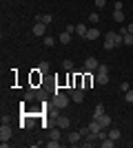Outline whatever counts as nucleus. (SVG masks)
Here are the masks:
<instances>
[{"label": "nucleus", "mask_w": 133, "mask_h": 148, "mask_svg": "<svg viewBox=\"0 0 133 148\" xmlns=\"http://www.w3.org/2000/svg\"><path fill=\"white\" fill-rule=\"evenodd\" d=\"M69 99H71V95H69V93H60V91H56L53 104H56L58 108H67V106H69Z\"/></svg>", "instance_id": "f257e3e1"}, {"label": "nucleus", "mask_w": 133, "mask_h": 148, "mask_svg": "<svg viewBox=\"0 0 133 148\" xmlns=\"http://www.w3.org/2000/svg\"><path fill=\"white\" fill-rule=\"evenodd\" d=\"M11 139V126H9V122H2V126H0V142H9Z\"/></svg>", "instance_id": "f03ea898"}, {"label": "nucleus", "mask_w": 133, "mask_h": 148, "mask_svg": "<svg viewBox=\"0 0 133 148\" xmlns=\"http://www.w3.org/2000/svg\"><path fill=\"white\" fill-rule=\"evenodd\" d=\"M69 95H71V99H73L76 104H82L84 102V91L82 88H69Z\"/></svg>", "instance_id": "7ed1b4c3"}, {"label": "nucleus", "mask_w": 133, "mask_h": 148, "mask_svg": "<svg viewBox=\"0 0 133 148\" xmlns=\"http://www.w3.org/2000/svg\"><path fill=\"white\" fill-rule=\"evenodd\" d=\"M113 36H115L113 31H109L107 36H104V49H107V51L115 49V40H113Z\"/></svg>", "instance_id": "20e7f679"}, {"label": "nucleus", "mask_w": 133, "mask_h": 148, "mask_svg": "<svg viewBox=\"0 0 133 148\" xmlns=\"http://www.w3.org/2000/svg\"><path fill=\"white\" fill-rule=\"evenodd\" d=\"M98 66H100V62L95 58H87L84 60V71H98Z\"/></svg>", "instance_id": "39448f33"}, {"label": "nucleus", "mask_w": 133, "mask_h": 148, "mask_svg": "<svg viewBox=\"0 0 133 148\" xmlns=\"http://www.w3.org/2000/svg\"><path fill=\"white\" fill-rule=\"evenodd\" d=\"M44 31H47V25H44V22H36V25H33V29H31V33L33 36H44Z\"/></svg>", "instance_id": "423d86ee"}, {"label": "nucleus", "mask_w": 133, "mask_h": 148, "mask_svg": "<svg viewBox=\"0 0 133 148\" xmlns=\"http://www.w3.org/2000/svg\"><path fill=\"white\" fill-rule=\"evenodd\" d=\"M67 139H69V144H71V146H78V144H82V142H80V139H82L80 130H76V133H69V137H67Z\"/></svg>", "instance_id": "0eeeda50"}, {"label": "nucleus", "mask_w": 133, "mask_h": 148, "mask_svg": "<svg viewBox=\"0 0 133 148\" xmlns=\"http://www.w3.org/2000/svg\"><path fill=\"white\" fill-rule=\"evenodd\" d=\"M56 124L60 126V128H69V126H71V119H69V117H64V115H60V117L56 119Z\"/></svg>", "instance_id": "6e6552de"}, {"label": "nucleus", "mask_w": 133, "mask_h": 148, "mask_svg": "<svg viewBox=\"0 0 133 148\" xmlns=\"http://www.w3.org/2000/svg\"><path fill=\"white\" fill-rule=\"evenodd\" d=\"M58 42H60V44H69L71 42V33H69V31H62V33L58 36Z\"/></svg>", "instance_id": "1a4fd4ad"}, {"label": "nucleus", "mask_w": 133, "mask_h": 148, "mask_svg": "<svg viewBox=\"0 0 133 148\" xmlns=\"http://www.w3.org/2000/svg\"><path fill=\"white\" fill-rule=\"evenodd\" d=\"M95 38H100V31L95 29V27H91V29L87 31V36H84V40H95Z\"/></svg>", "instance_id": "9d476101"}, {"label": "nucleus", "mask_w": 133, "mask_h": 148, "mask_svg": "<svg viewBox=\"0 0 133 148\" xmlns=\"http://www.w3.org/2000/svg\"><path fill=\"white\" fill-rule=\"evenodd\" d=\"M104 113H107V111H104V104H98V106L93 108V119H100Z\"/></svg>", "instance_id": "9b49d317"}, {"label": "nucleus", "mask_w": 133, "mask_h": 148, "mask_svg": "<svg viewBox=\"0 0 133 148\" xmlns=\"http://www.w3.org/2000/svg\"><path fill=\"white\" fill-rule=\"evenodd\" d=\"M98 122H100V126H102V128H109V126H111V115H107V113H104V115H102V117L98 119Z\"/></svg>", "instance_id": "f8f14e48"}, {"label": "nucleus", "mask_w": 133, "mask_h": 148, "mask_svg": "<svg viewBox=\"0 0 133 148\" xmlns=\"http://www.w3.org/2000/svg\"><path fill=\"white\" fill-rule=\"evenodd\" d=\"M95 82H98V84H102V86H104V84H109V73H98V75H95Z\"/></svg>", "instance_id": "ddd939ff"}, {"label": "nucleus", "mask_w": 133, "mask_h": 148, "mask_svg": "<svg viewBox=\"0 0 133 148\" xmlns=\"http://www.w3.org/2000/svg\"><path fill=\"white\" fill-rule=\"evenodd\" d=\"M109 137L118 142V139H120V137H122V130H120V128H109Z\"/></svg>", "instance_id": "4468645a"}, {"label": "nucleus", "mask_w": 133, "mask_h": 148, "mask_svg": "<svg viewBox=\"0 0 133 148\" xmlns=\"http://www.w3.org/2000/svg\"><path fill=\"white\" fill-rule=\"evenodd\" d=\"M89 128H91V133H100V130H102V126H100V122H98V119H91Z\"/></svg>", "instance_id": "2eb2a0df"}, {"label": "nucleus", "mask_w": 133, "mask_h": 148, "mask_svg": "<svg viewBox=\"0 0 133 148\" xmlns=\"http://www.w3.org/2000/svg\"><path fill=\"white\" fill-rule=\"evenodd\" d=\"M38 20L44 22V25H51V22H53V16H51V13H44V16H38Z\"/></svg>", "instance_id": "dca6fc26"}, {"label": "nucleus", "mask_w": 133, "mask_h": 148, "mask_svg": "<svg viewBox=\"0 0 133 148\" xmlns=\"http://www.w3.org/2000/svg\"><path fill=\"white\" fill-rule=\"evenodd\" d=\"M93 80H95L93 75H89V73H87V75H84V84H82V88H84V91H87V88H89V86H91V84H93Z\"/></svg>", "instance_id": "f3484780"}, {"label": "nucleus", "mask_w": 133, "mask_h": 148, "mask_svg": "<svg viewBox=\"0 0 133 148\" xmlns=\"http://www.w3.org/2000/svg\"><path fill=\"white\" fill-rule=\"evenodd\" d=\"M60 137H62V135H60V126L49 130V139H60Z\"/></svg>", "instance_id": "a211bd4d"}, {"label": "nucleus", "mask_w": 133, "mask_h": 148, "mask_svg": "<svg viewBox=\"0 0 133 148\" xmlns=\"http://www.w3.org/2000/svg\"><path fill=\"white\" fill-rule=\"evenodd\" d=\"M102 148H113L115 146V139H111V137H107V139H102Z\"/></svg>", "instance_id": "6ab92c4d"}, {"label": "nucleus", "mask_w": 133, "mask_h": 148, "mask_svg": "<svg viewBox=\"0 0 133 148\" xmlns=\"http://www.w3.org/2000/svg\"><path fill=\"white\" fill-rule=\"evenodd\" d=\"M87 31H89L87 25H76V33H78V36H82V38H84V36H87Z\"/></svg>", "instance_id": "aec40b11"}, {"label": "nucleus", "mask_w": 133, "mask_h": 148, "mask_svg": "<svg viewBox=\"0 0 133 148\" xmlns=\"http://www.w3.org/2000/svg\"><path fill=\"white\" fill-rule=\"evenodd\" d=\"M42 42H44V47H49V49H51V47L56 44V38H51V36H44V38H42Z\"/></svg>", "instance_id": "412c9836"}, {"label": "nucleus", "mask_w": 133, "mask_h": 148, "mask_svg": "<svg viewBox=\"0 0 133 148\" xmlns=\"http://www.w3.org/2000/svg\"><path fill=\"white\" fill-rule=\"evenodd\" d=\"M89 22H91V25L95 27V25H98V22H100V13H95V11H93V13H91V16H89Z\"/></svg>", "instance_id": "4be33fe9"}, {"label": "nucleus", "mask_w": 133, "mask_h": 148, "mask_svg": "<svg viewBox=\"0 0 133 148\" xmlns=\"http://www.w3.org/2000/svg\"><path fill=\"white\" fill-rule=\"evenodd\" d=\"M113 20H115V22H124V13L115 9V11H113Z\"/></svg>", "instance_id": "5701e85b"}, {"label": "nucleus", "mask_w": 133, "mask_h": 148, "mask_svg": "<svg viewBox=\"0 0 133 148\" xmlns=\"http://www.w3.org/2000/svg\"><path fill=\"white\" fill-rule=\"evenodd\" d=\"M62 69H64V71H71V69H73V60H69V58L62 60Z\"/></svg>", "instance_id": "b1692460"}, {"label": "nucleus", "mask_w": 133, "mask_h": 148, "mask_svg": "<svg viewBox=\"0 0 133 148\" xmlns=\"http://www.w3.org/2000/svg\"><path fill=\"white\" fill-rule=\"evenodd\" d=\"M38 71H40V73H47V71H49V62H40V64H38Z\"/></svg>", "instance_id": "393cba45"}, {"label": "nucleus", "mask_w": 133, "mask_h": 148, "mask_svg": "<svg viewBox=\"0 0 133 148\" xmlns=\"http://www.w3.org/2000/svg\"><path fill=\"white\" fill-rule=\"evenodd\" d=\"M33 97H40V93H36V91H27V95H25L27 102H29V99H33Z\"/></svg>", "instance_id": "a878e982"}, {"label": "nucleus", "mask_w": 133, "mask_h": 148, "mask_svg": "<svg viewBox=\"0 0 133 148\" xmlns=\"http://www.w3.org/2000/svg\"><path fill=\"white\" fill-rule=\"evenodd\" d=\"M124 99H127L129 104H133V88H129V91L124 93Z\"/></svg>", "instance_id": "bb28decb"}, {"label": "nucleus", "mask_w": 133, "mask_h": 148, "mask_svg": "<svg viewBox=\"0 0 133 148\" xmlns=\"http://www.w3.org/2000/svg\"><path fill=\"white\" fill-rule=\"evenodd\" d=\"M124 44H129V47L133 44V33H124Z\"/></svg>", "instance_id": "cd10ccee"}, {"label": "nucleus", "mask_w": 133, "mask_h": 148, "mask_svg": "<svg viewBox=\"0 0 133 148\" xmlns=\"http://www.w3.org/2000/svg\"><path fill=\"white\" fill-rule=\"evenodd\" d=\"M60 146V139H51V142H47V148H58Z\"/></svg>", "instance_id": "c85d7f7f"}, {"label": "nucleus", "mask_w": 133, "mask_h": 148, "mask_svg": "<svg viewBox=\"0 0 133 148\" xmlns=\"http://www.w3.org/2000/svg\"><path fill=\"white\" fill-rule=\"evenodd\" d=\"M93 2H95L98 9H104V7H107V0H93Z\"/></svg>", "instance_id": "c756f323"}, {"label": "nucleus", "mask_w": 133, "mask_h": 148, "mask_svg": "<svg viewBox=\"0 0 133 148\" xmlns=\"http://www.w3.org/2000/svg\"><path fill=\"white\" fill-rule=\"evenodd\" d=\"M89 133H91V128H89V126H84V128H80V135H82V139H84V137L89 135Z\"/></svg>", "instance_id": "7c9ffc66"}, {"label": "nucleus", "mask_w": 133, "mask_h": 148, "mask_svg": "<svg viewBox=\"0 0 133 148\" xmlns=\"http://www.w3.org/2000/svg\"><path fill=\"white\" fill-rule=\"evenodd\" d=\"M98 73H109V66L107 64H100V66H98Z\"/></svg>", "instance_id": "2f4dec72"}, {"label": "nucleus", "mask_w": 133, "mask_h": 148, "mask_svg": "<svg viewBox=\"0 0 133 148\" xmlns=\"http://www.w3.org/2000/svg\"><path fill=\"white\" fill-rule=\"evenodd\" d=\"M129 88H131V86H129V82H122V84H120V91H122V93H127Z\"/></svg>", "instance_id": "473e14b6"}, {"label": "nucleus", "mask_w": 133, "mask_h": 148, "mask_svg": "<svg viewBox=\"0 0 133 148\" xmlns=\"http://www.w3.org/2000/svg\"><path fill=\"white\" fill-rule=\"evenodd\" d=\"M64 31H69V33H73V31H76V25H67V29Z\"/></svg>", "instance_id": "72a5a7b5"}, {"label": "nucleus", "mask_w": 133, "mask_h": 148, "mask_svg": "<svg viewBox=\"0 0 133 148\" xmlns=\"http://www.w3.org/2000/svg\"><path fill=\"white\" fill-rule=\"evenodd\" d=\"M127 31H129V33H133V22H129V27H127Z\"/></svg>", "instance_id": "f704fd0d"}]
</instances>
